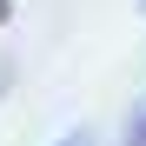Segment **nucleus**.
Instances as JSON below:
<instances>
[{
  "label": "nucleus",
  "mask_w": 146,
  "mask_h": 146,
  "mask_svg": "<svg viewBox=\"0 0 146 146\" xmlns=\"http://www.w3.org/2000/svg\"><path fill=\"white\" fill-rule=\"evenodd\" d=\"M7 20H13V0H0V27H7Z\"/></svg>",
  "instance_id": "nucleus-2"
},
{
  "label": "nucleus",
  "mask_w": 146,
  "mask_h": 146,
  "mask_svg": "<svg viewBox=\"0 0 146 146\" xmlns=\"http://www.w3.org/2000/svg\"><path fill=\"white\" fill-rule=\"evenodd\" d=\"M126 146H146V106L133 113V126H126Z\"/></svg>",
  "instance_id": "nucleus-1"
}]
</instances>
